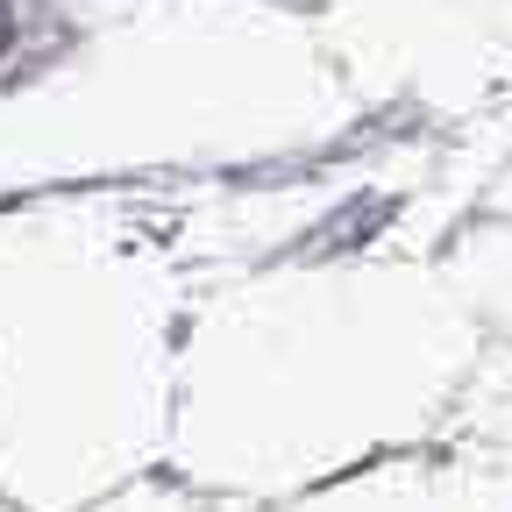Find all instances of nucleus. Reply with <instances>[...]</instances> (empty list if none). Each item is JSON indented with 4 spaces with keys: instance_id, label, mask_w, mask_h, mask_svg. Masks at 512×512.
I'll return each instance as SVG.
<instances>
[{
    "instance_id": "nucleus-1",
    "label": "nucleus",
    "mask_w": 512,
    "mask_h": 512,
    "mask_svg": "<svg viewBox=\"0 0 512 512\" xmlns=\"http://www.w3.org/2000/svg\"><path fill=\"white\" fill-rule=\"evenodd\" d=\"M8 50H15V15L0 8V57H8Z\"/></svg>"
}]
</instances>
